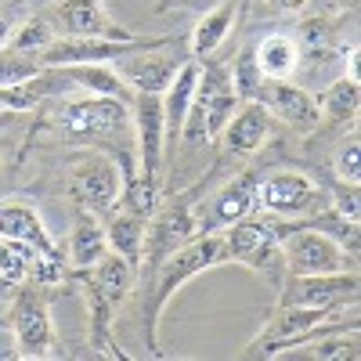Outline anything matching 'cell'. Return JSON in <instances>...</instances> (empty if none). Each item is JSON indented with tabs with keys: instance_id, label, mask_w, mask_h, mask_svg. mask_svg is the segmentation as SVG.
Returning <instances> with one entry per match:
<instances>
[{
	"instance_id": "cell-8",
	"label": "cell",
	"mask_w": 361,
	"mask_h": 361,
	"mask_svg": "<svg viewBox=\"0 0 361 361\" xmlns=\"http://www.w3.org/2000/svg\"><path fill=\"white\" fill-rule=\"evenodd\" d=\"M54 123L73 141H105L112 134H123L130 127V116H127V102L98 94V98L62 105L54 116Z\"/></svg>"
},
{
	"instance_id": "cell-16",
	"label": "cell",
	"mask_w": 361,
	"mask_h": 361,
	"mask_svg": "<svg viewBox=\"0 0 361 361\" xmlns=\"http://www.w3.org/2000/svg\"><path fill=\"white\" fill-rule=\"evenodd\" d=\"M163 51V47H159ZM185 66V58H166L156 51H141L137 58H116V73L127 87H134L137 94H159L163 87H170V80L177 76V69Z\"/></svg>"
},
{
	"instance_id": "cell-3",
	"label": "cell",
	"mask_w": 361,
	"mask_h": 361,
	"mask_svg": "<svg viewBox=\"0 0 361 361\" xmlns=\"http://www.w3.org/2000/svg\"><path fill=\"white\" fill-rule=\"evenodd\" d=\"M180 44V37H137V40H94V37H54L44 51H37L33 58L40 62V69H66V66H105L116 58H130L141 51H159V47H173Z\"/></svg>"
},
{
	"instance_id": "cell-26",
	"label": "cell",
	"mask_w": 361,
	"mask_h": 361,
	"mask_svg": "<svg viewBox=\"0 0 361 361\" xmlns=\"http://www.w3.org/2000/svg\"><path fill=\"white\" fill-rule=\"evenodd\" d=\"M105 243H109L112 253H119L123 260L137 264L141 260V246H145V221L127 214V209H123V214H116L109 221V228H105Z\"/></svg>"
},
{
	"instance_id": "cell-4",
	"label": "cell",
	"mask_w": 361,
	"mask_h": 361,
	"mask_svg": "<svg viewBox=\"0 0 361 361\" xmlns=\"http://www.w3.org/2000/svg\"><path fill=\"white\" fill-rule=\"evenodd\" d=\"M235 105H238V98L231 90L228 69L206 62V69L199 73V83H195V98H192V109L185 116V127H180L185 145H202L214 134H221L228 127Z\"/></svg>"
},
{
	"instance_id": "cell-37",
	"label": "cell",
	"mask_w": 361,
	"mask_h": 361,
	"mask_svg": "<svg viewBox=\"0 0 361 361\" xmlns=\"http://www.w3.org/2000/svg\"><path fill=\"white\" fill-rule=\"evenodd\" d=\"M0 293H4V286H0Z\"/></svg>"
},
{
	"instance_id": "cell-15",
	"label": "cell",
	"mask_w": 361,
	"mask_h": 361,
	"mask_svg": "<svg viewBox=\"0 0 361 361\" xmlns=\"http://www.w3.org/2000/svg\"><path fill=\"white\" fill-rule=\"evenodd\" d=\"M134 130H137V152H141L137 173L152 188H159V163H163V141H166V134H163V98L159 94H137Z\"/></svg>"
},
{
	"instance_id": "cell-20",
	"label": "cell",
	"mask_w": 361,
	"mask_h": 361,
	"mask_svg": "<svg viewBox=\"0 0 361 361\" xmlns=\"http://www.w3.org/2000/svg\"><path fill=\"white\" fill-rule=\"evenodd\" d=\"M267 130H271V112L264 109V102H246V109L228 123L224 141H228V148L235 156H253L264 145Z\"/></svg>"
},
{
	"instance_id": "cell-23",
	"label": "cell",
	"mask_w": 361,
	"mask_h": 361,
	"mask_svg": "<svg viewBox=\"0 0 361 361\" xmlns=\"http://www.w3.org/2000/svg\"><path fill=\"white\" fill-rule=\"evenodd\" d=\"M257 51V66L264 73V80H286L293 76V69L300 66V51H296V40L286 37V33H275V37H267Z\"/></svg>"
},
{
	"instance_id": "cell-33",
	"label": "cell",
	"mask_w": 361,
	"mask_h": 361,
	"mask_svg": "<svg viewBox=\"0 0 361 361\" xmlns=\"http://www.w3.org/2000/svg\"><path fill=\"white\" fill-rule=\"evenodd\" d=\"M333 199H336V217L357 224V185L347 188V180H340V185L333 188Z\"/></svg>"
},
{
	"instance_id": "cell-31",
	"label": "cell",
	"mask_w": 361,
	"mask_h": 361,
	"mask_svg": "<svg viewBox=\"0 0 361 361\" xmlns=\"http://www.w3.org/2000/svg\"><path fill=\"white\" fill-rule=\"evenodd\" d=\"M54 37H58V33L51 29V22H47L44 15H37V18H29L18 33L11 37L8 47H11V51H25V54H37V51H44Z\"/></svg>"
},
{
	"instance_id": "cell-24",
	"label": "cell",
	"mask_w": 361,
	"mask_h": 361,
	"mask_svg": "<svg viewBox=\"0 0 361 361\" xmlns=\"http://www.w3.org/2000/svg\"><path fill=\"white\" fill-rule=\"evenodd\" d=\"M69 83H80V87H87V90H94V94H102V98H119V102H130L134 94H130V87L119 80V73L116 69H109V66H66V69H58Z\"/></svg>"
},
{
	"instance_id": "cell-30",
	"label": "cell",
	"mask_w": 361,
	"mask_h": 361,
	"mask_svg": "<svg viewBox=\"0 0 361 361\" xmlns=\"http://www.w3.org/2000/svg\"><path fill=\"white\" fill-rule=\"evenodd\" d=\"M40 73H44V69H40V62H37L33 54L11 51V47L0 51V87H18V83L33 80V76H40Z\"/></svg>"
},
{
	"instance_id": "cell-6",
	"label": "cell",
	"mask_w": 361,
	"mask_h": 361,
	"mask_svg": "<svg viewBox=\"0 0 361 361\" xmlns=\"http://www.w3.org/2000/svg\"><path fill=\"white\" fill-rule=\"evenodd\" d=\"M279 243H282V260L289 275H333L343 271L347 257L340 250V243L333 235H325L322 228H307V224H279Z\"/></svg>"
},
{
	"instance_id": "cell-25",
	"label": "cell",
	"mask_w": 361,
	"mask_h": 361,
	"mask_svg": "<svg viewBox=\"0 0 361 361\" xmlns=\"http://www.w3.org/2000/svg\"><path fill=\"white\" fill-rule=\"evenodd\" d=\"M105 253H109V243H105L102 224L90 214H80V221H76V228L69 235V260L76 267H94Z\"/></svg>"
},
{
	"instance_id": "cell-11",
	"label": "cell",
	"mask_w": 361,
	"mask_h": 361,
	"mask_svg": "<svg viewBox=\"0 0 361 361\" xmlns=\"http://www.w3.org/2000/svg\"><path fill=\"white\" fill-rule=\"evenodd\" d=\"M329 195L307 180L304 173H271L260 180V192H257V206L271 209L279 217H304L314 214V209H325Z\"/></svg>"
},
{
	"instance_id": "cell-2",
	"label": "cell",
	"mask_w": 361,
	"mask_h": 361,
	"mask_svg": "<svg viewBox=\"0 0 361 361\" xmlns=\"http://www.w3.org/2000/svg\"><path fill=\"white\" fill-rule=\"evenodd\" d=\"M202 195V185L188 188V192H180L173 195V202H166L159 214L152 217V224L145 228V246H141V279H152L156 275V267L177 253L180 246H188L192 238H199V224H195V199Z\"/></svg>"
},
{
	"instance_id": "cell-13",
	"label": "cell",
	"mask_w": 361,
	"mask_h": 361,
	"mask_svg": "<svg viewBox=\"0 0 361 361\" xmlns=\"http://www.w3.org/2000/svg\"><path fill=\"white\" fill-rule=\"evenodd\" d=\"M8 325L15 329L18 354L22 357H51L54 354V333H51V318L47 304L37 289H22L11 304Z\"/></svg>"
},
{
	"instance_id": "cell-17",
	"label": "cell",
	"mask_w": 361,
	"mask_h": 361,
	"mask_svg": "<svg viewBox=\"0 0 361 361\" xmlns=\"http://www.w3.org/2000/svg\"><path fill=\"white\" fill-rule=\"evenodd\" d=\"M260 94L267 98V112H275V116H282L289 127H296V130H314L318 127V119H322V112H318V102L307 94L304 87H293V83H282V80H271V83H264L260 87Z\"/></svg>"
},
{
	"instance_id": "cell-34",
	"label": "cell",
	"mask_w": 361,
	"mask_h": 361,
	"mask_svg": "<svg viewBox=\"0 0 361 361\" xmlns=\"http://www.w3.org/2000/svg\"><path fill=\"white\" fill-rule=\"evenodd\" d=\"M357 156H361V148L350 137L343 145V152H340V163H336V173H340V180H347V185H357Z\"/></svg>"
},
{
	"instance_id": "cell-22",
	"label": "cell",
	"mask_w": 361,
	"mask_h": 361,
	"mask_svg": "<svg viewBox=\"0 0 361 361\" xmlns=\"http://www.w3.org/2000/svg\"><path fill=\"white\" fill-rule=\"evenodd\" d=\"M83 279L94 286L112 307H119V304L127 300L130 286H134V264L123 260L119 253H112V257H102L94 267H87V275H83Z\"/></svg>"
},
{
	"instance_id": "cell-32",
	"label": "cell",
	"mask_w": 361,
	"mask_h": 361,
	"mask_svg": "<svg viewBox=\"0 0 361 361\" xmlns=\"http://www.w3.org/2000/svg\"><path fill=\"white\" fill-rule=\"evenodd\" d=\"M329 37H333V29H329L325 18H304L293 40H296V51H300V54L314 58V54H322V51L329 47Z\"/></svg>"
},
{
	"instance_id": "cell-9",
	"label": "cell",
	"mask_w": 361,
	"mask_h": 361,
	"mask_svg": "<svg viewBox=\"0 0 361 361\" xmlns=\"http://www.w3.org/2000/svg\"><path fill=\"white\" fill-rule=\"evenodd\" d=\"M357 300V275L333 271V275H289L282 282L279 307H347Z\"/></svg>"
},
{
	"instance_id": "cell-18",
	"label": "cell",
	"mask_w": 361,
	"mask_h": 361,
	"mask_svg": "<svg viewBox=\"0 0 361 361\" xmlns=\"http://www.w3.org/2000/svg\"><path fill=\"white\" fill-rule=\"evenodd\" d=\"M0 238H15V243L33 246L40 257H54L62 260L51 243V235L40 221V214L33 206H0Z\"/></svg>"
},
{
	"instance_id": "cell-36",
	"label": "cell",
	"mask_w": 361,
	"mask_h": 361,
	"mask_svg": "<svg viewBox=\"0 0 361 361\" xmlns=\"http://www.w3.org/2000/svg\"><path fill=\"white\" fill-rule=\"evenodd\" d=\"M11 37H15V25H11V18L0 15V51H4V47L11 44Z\"/></svg>"
},
{
	"instance_id": "cell-27",
	"label": "cell",
	"mask_w": 361,
	"mask_h": 361,
	"mask_svg": "<svg viewBox=\"0 0 361 361\" xmlns=\"http://www.w3.org/2000/svg\"><path fill=\"white\" fill-rule=\"evenodd\" d=\"M347 329V325H343ZM279 357H307V361H354L357 357V329H350V336H336V329L314 336L307 350H282Z\"/></svg>"
},
{
	"instance_id": "cell-21",
	"label": "cell",
	"mask_w": 361,
	"mask_h": 361,
	"mask_svg": "<svg viewBox=\"0 0 361 361\" xmlns=\"http://www.w3.org/2000/svg\"><path fill=\"white\" fill-rule=\"evenodd\" d=\"M238 11H243V0H224V4H217L209 15H202V22L195 25V33H192V54H195V62H206V58L228 40Z\"/></svg>"
},
{
	"instance_id": "cell-12",
	"label": "cell",
	"mask_w": 361,
	"mask_h": 361,
	"mask_svg": "<svg viewBox=\"0 0 361 361\" xmlns=\"http://www.w3.org/2000/svg\"><path fill=\"white\" fill-rule=\"evenodd\" d=\"M54 33L62 37H94V40H137L130 29L116 25L98 0H62V4H54L47 15Z\"/></svg>"
},
{
	"instance_id": "cell-5",
	"label": "cell",
	"mask_w": 361,
	"mask_h": 361,
	"mask_svg": "<svg viewBox=\"0 0 361 361\" xmlns=\"http://www.w3.org/2000/svg\"><path fill=\"white\" fill-rule=\"evenodd\" d=\"M343 314V307H279V314L271 318V325L250 343L246 357H279L286 347L307 343L329 329H343V322H336Z\"/></svg>"
},
{
	"instance_id": "cell-10",
	"label": "cell",
	"mask_w": 361,
	"mask_h": 361,
	"mask_svg": "<svg viewBox=\"0 0 361 361\" xmlns=\"http://www.w3.org/2000/svg\"><path fill=\"white\" fill-rule=\"evenodd\" d=\"M260 170H246L238 180L224 185L209 202H202L195 209V224L199 235H217L221 228H231L235 221H243L246 214L257 209V192H260Z\"/></svg>"
},
{
	"instance_id": "cell-1",
	"label": "cell",
	"mask_w": 361,
	"mask_h": 361,
	"mask_svg": "<svg viewBox=\"0 0 361 361\" xmlns=\"http://www.w3.org/2000/svg\"><path fill=\"white\" fill-rule=\"evenodd\" d=\"M231 260L228 257V243H224V235H199L192 238L188 246H180L177 253H170L159 267H156V282L148 286L152 293H148V304H145V343L152 354H159V336H156V325H159V311L163 304L170 300L173 289H180L188 279H195L199 271H209V267H217Z\"/></svg>"
},
{
	"instance_id": "cell-7",
	"label": "cell",
	"mask_w": 361,
	"mask_h": 361,
	"mask_svg": "<svg viewBox=\"0 0 361 361\" xmlns=\"http://www.w3.org/2000/svg\"><path fill=\"white\" fill-rule=\"evenodd\" d=\"M224 243H228V257H235L238 264L260 271V275H267V279H282L286 260H282V243H279L275 221L246 214L243 221L231 224Z\"/></svg>"
},
{
	"instance_id": "cell-29",
	"label": "cell",
	"mask_w": 361,
	"mask_h": 361,
	"mask_svg": "<svg viewBox=\"0 0 361 361\" xmlns=\"http://www.w3.org/2000/svg\"><path fill=\"white\" fill-rule=\"evenodd\" d=\"M260 87H264V73L257 66V51L243 47L235 58V69H231V90L238 102H260Z\"/></svg>"
},
{
	"instance_id": "cell-35",
	"label": "cell",
	"mask_w": 361,
	"mask_h": 361,
	"mask_svg": "<svg viewBox=\"0 0 361 361\" xmlns=\"http://www.w3.org/2000/svg\"><path fill=\"white\" fill-rule=\"evenodd\" d=\"M307 0H264V8L267 11H279V15H293V11H300Z\"/></svg>"
},
{
	"instance_id": "cell-14",
	"label": "cell",
	"mask_w": 361,
	"mask_h": 361,
	"mask_svg": "<svg viewBox=\"0 0 361 361\" xmlns=\"http://www.w3.org/2000/svg\"><path fill=\"white\" fill-rule=\"evenodd\" d=\"M119 188H123V173L102 152H90L73 166V195L90 209H109L119 202Z\"/></svg>"
},
{
	"instance_id": "cell-19",
	"label": "cell",
	"mask_w": 361,
	"mask_h": 361,
	"mask_svg": "<svg viewBox=\"0 0 361 361\" xmlns=\"http://www.w3.org/2000/svg\"><path fill=\"white\" fill-rule=\"evenodd\" d=\"M170 83H173V87H170V94H166V102H163V134H166V141L173 145V141L180 137V127H185V116H188L192 98H195L199 62H185Z\"/></svg>"
},
{
	"instance_id": "cell-28",
	"label": "cell",
	"mask_w": 361,
	"mask_h": 361,
	"mask_svg": "<svg viewBox=\"0 0 361 361\" xmlns=\"http://www.w3.org/2000/svg\"><path fill=\"white\" fill-rule=\"evenodd\" d=\"M361 105V90H357V76H343L333 87H325V94L318 98V112L329 119V123H347V119L357 116Z\"/></svg>"
}]
</instances>
